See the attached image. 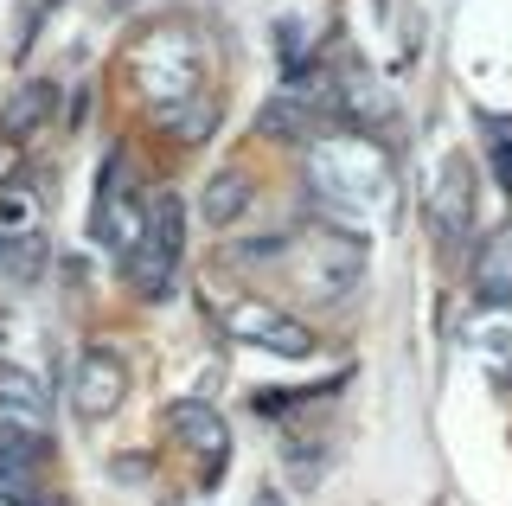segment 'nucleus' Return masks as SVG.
I'll return each mask as SVG.
<instances>
[{"label":"nucleus","mask_w":512,"mask_h":506,"mask_svg":"<svg viewBox=\"0 0 512 506\" xmlns=\"http://www.w3.org/2000/svg\"><path fill=\"white\" fill-rule=\"evenodd\" d=\"M314 186L327 205H346V212H372V205H391V161L372 148L365 135H333L314 148Z\"/></svg>","instance_id":"f257e3e1"},{"label":"nucleus","mask_w":512,"mask_h":506,"mask_svg":"<svg viewBox=\"0 0 512 506\" xmlns=\"http://www.w3.org/2000/svg\"><path fill=\"white\" fill-rule=\"evenodd\" d=\"M180 250H186V212L180 199H154L148 205V231H141L135 257H128V276H135L141 295H167L173 276H180Z\"/></svg>","instance_id":"f03ea898"},{"label":"nucleus","mask_w":512,"mask_h":506,"mask_svg":"<svg viewBox=\"0 0 512 506\" xmlns=\"http://www.w3.org/2000/svg\"><path fill=\"white\" fill-rule=\"evenodd\" d=\"M90 231H96V244L122 250V257H135L141 231H148V205L135 199V180H128V161H122V154H109V167H103V186H96V218H90Z\"/></svg>","instance_id":"7ed1b4c3"},{"label":"nucleus","mask_w":512,"mask_h":506,"mask_svg":"<svg viewBox=\"0 0 512 506\" xmlns=\"http://www.w3.org/2000/svg\"><path fill=\"white\" fill-rule=\"evenodd\" d=\"M122 398H128V366L109 353V346H90V353L77 359V372H71V410L96 423V417H109Z\"/></svg>","instance_id":"20e7f679"},{"label":"nucleus","mask_w":512,"mask_h":506,"mask_svg":"<svg viewBox=\"0 0 512 506\" xmlns=\"http://www.w3.org/2000/svg\"><path fill=\"white\" fill-rule=\"evenodd\" d=\"M365 270V237H346V231H314V270H308V295L333 302L346 295Z\"/></svg>","instance_id":"39448f33"},{"label":"nucleus","mask_w":512,"mask_h":506,"mask_svg":"<svg viewBox=\"0 0 512 506\" xmlns=\"http://www.w3.org/2000/svg\"><path fill=\"white\" fill-rule=\"evenodd\" d=\"M167 430H173V436H180L186 449L205 462V481H212V474L224 468V455H231V430H224V417H218L212 404H199V398L173 404V410H167Z\"/></svg>","instance_id":"423d86ee"},{"label":"nucleus","mask_w":512,"mask_h":506,"mask_svg":"<svg viewBox=\"0 0 512 506\" xmlns=\"http://www.w3.org/2000/svg\"><path fill=\"white\" fill-rule=\"evenodd\" d=\"M231 334L250 340V346H269V353H288V359L314 353V334L301 321H288V314H276V308H237L231 314Z\"/></svg>","instance_id":"0eeeda50"},{"label":"nucleus","mask_w":512,"mask_h":506,"mask_svg":"<svg viewBox=\"0 0 512 506\" xmlns=\"http://www.w3.org/2000/svg\"><path fill=\"white\" fill-rule=\"evenodd\" d=\"M474 295L493 308H512V225L487 231L474 250Z\"/></svg>","instance_id":"6e6552de"},{"label":"nucleus","mask_w":512,"mask_h":506,"mask_svg":"<svg viewBox=\"0 0 512 506\" xmlns=\"http://www.w3.org/2000/svg\"><path fill=\"white\" fill-rule=\"evenodd\" d=\"M468 212H474V180H468V167H461V161H448L442 180H436V199H429V225H436V237L455 244L461 225H468Z\"/></svg>","instance_id":"1a4fd4ad"},{"label":"nucleus","mask_w":512,"mask_h":506,"mask_svg":"<svg viewBox=\"0 0 512 506\" xmlns=\"http://www.w3.org/2000/svg\"><path fill=\"white\" fill-rule=\"evenodd\" d=\"M250 199H256L250 173H244V167H224V173H212V180H205L199 212H205V225H237V218L250 212Z\"/></svg>","instance_id":"9d476101"},{"label":"nucleus","mask_w":512,"mask_h":506,"mask_svg":"<svg viewBox=\"0 0 512 506\" xmlns=\"http://www.w3.org/2000/svg\"><path fill=\"white\" fill-rule=\"evenodd\" d=\"M0 410H13L20 423H39L52 410V391L32 366H0Z\"/></svg>","instance_id":"9b49d317"},{"label":"nucleus","mask_w":512,"mask_h":506,"mask_svg":"<svg viewBox=\"0 0 512 506\" xmlns=\"http://www.w3.org/2000/svg\"><path fill=\"white\" fill-rule=\"evenodd\" d=\"M52 103H58V84L32 77V84H20V90L7 97V116H0V129H7V135H26V129H39V122L52 116Z\"/></svg>","instance_id":"f8f14e48"},{"label":"nucleus","mask_w":512,"mask_h":506,"mask_svg":"<svg viewBox=\"0 0 512 506\" xmlns=\"http://www.w3.org/2000/svg\"><path fill=\"white\" fill-rule=\"evenodd\" d=\"M45 270V244L32 231H7L0 225V276H13V282H32Z\"/></svg>","instance_id":"ddd939ff"},{"label":"nucleus","mask_w":512,"mask_h":506,"mask_svg":"<svg viewBox=\"0 0 512 506\" xmlns=\"http://www.w3.org/2000/svg\"><path fill=\"white\" fill-rule=\"evenodd\" d=\"M263 135H276V141H295V135H308V109H301V97H276L263 109Z\"/></svg>","instance_id":"4468645a"},{"label":"nucleus","mask_w":512,"mask_h":506,"mask_svg":"<svg viewBox=\"0 0 512 506\" xmlns=\"http://www.w3.org/2000/svg\"><path fill=\"white\" fill-rule=\"evenodd\" d=\"M32 462H39V436H26V430H0V474H26Z\"/></svg>","instance_id":"2eb2a0df"},{"label":"nucleus","mask_w":512,"mask_h":506,"mask_svg":"<svg viewBox=\"0 0 512 506\" xmlns=\"http://www.w3.org/2000/svg\"><path fill=\"white\" fill-rule=\"evenodd\" d=\"M32 212H39V205H32L26 186H0V225H7V231H13V225L26 231V225H32Z\"/></svg>","instance_id":"dca6fc26"},{"label":"nucleus","mask_w":512,"mask_h":506,"mask_svg":"<svg viewBox=\"0 0 512 506\" xmlns=\"http://www.w3.org/2000/svg\"><path fill=\"white\" fill-rule=\"evenodd\" d=\"M493 167H500V180L512 186V135H493Z\"/></svg>","instance_id":"f3484780"},{"label":"nucleus","mask_w":512,"mask_h":506,"mask_svg":"<svg viewBox=\"0 0 512 506\" xmlns=\"http://www.w3.org/2000/svg\"><path fill=\"white\" fill-rule=\"evenodd\" d=\"M7 173H20V148H7V141H0V180H7Z\"/></svg>","instance_id":"a211bd4d"},{"label":"nucleus","mask_w":512,"mask_h":506,"mask_svg":"<svg viewBox=\"0 0 512 506\" xmlns=\"http://www.w3.org/2000/svg\"><path fill=\"white\" fill-rule=\"evenodd\" d=\"M0 506H26V500H20V494H13V487H7V494H0Z\"/></svg>","instance_id":"6ab92c4d"},{"label":"nucleus","mask_w":512,"mask_h":506,"mask_svg":"<svg viewBox=\"0 0 512 506\" xmlns=\"http://www.w3.org/2000/svg\"><path fill=\"white\" fill-rule=\"evenodd\" d=\"M256 506H282V500H276V494H263V500H256Z\"/></svg>","instance_id":"aec40b11"}]
</instances>
